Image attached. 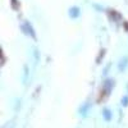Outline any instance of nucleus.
I'll return each instance as SVG.
<instances>
[{
	"label": "nucleus",
	"mask_w": 128,
	"mask_h": 128,
	"mask_svg": "<svg viewBox=\"0 0 128 128\" xmlns=\"http://www.w3.org/2000/svg\"><path fill=\"white\" fill-rule=\"evenodd\" d=\"M19 28H20V31H22L26 36H28V37H31L32 40L37 41V34H36V31H35L34 24H32L30 20L23 19L22 22L19 23Z\"/></svg>",
	"instance_id": "obj_1"
},
{
	"label": "nucleus",
	"mask_w": 128,
	"mask_h": 128,
	"mask_svg": "<svg viewBox=\"0 0 128 128\" xmlns=\"http://www.w3.org/2000/svg\"><path fill=\"white\" fill-rule=\"evenodd\" d=\"M114 86H115L114 78H105V81L102 82V86H101V92H102L105 96H109L110 92L113 91Z\"/></svg>",
	"instance_id": "obj_2"
},
{
	"label": "nucleus",
	"mask_w": 128,
	"mask_h": 128,
	"mask_svg": "<svg viewBox=\"0 0 128 128\" xmlns=\"http://www.w3.org/2000/svg\"><path fill=\"white\" fill-rule=\"evenodd\" d=\"M82 16V9L81 6L78 5H73L68 9V17L72 19V20H77L78 18H81Z\"/></svg>",
	"instance_id": "obj_3"
},
{
	"label": "nucleus",
	"mask_w": 128,
	"mask_h": 128,
	"mask_svg": "<svg viewBox=\"0 0 128 128\" xmlns=\"http://www.w3.org/2000/svg\"><path fill=\"white\" fill-rule=\"evenodd\" d=\"M127 67H128V56L126 55V56L120 58V60L118 62V70H119V73H124Z\"/></svg>",
	"instance_id": "obj_4"
},
{
	"label": "nucleus",
	"mask_w": 128,
	"mask_h": 128,
	"mask_svg": "<svg viewBox=\"0 0 128 128\" xmlns=\"http://www.w3.org/2000/svg\"><path fill=\"white\" fill-rule=\"evenodd\" d=\"M102 116L105 118V120H106V122H109V120L112 119V116H113V113H112V110H110V109H108V108L102 109Z\"/></svg>",
	"instance_id": "obj_5"
},
{
	"label": "nucleus",
	"mask_w": 128,
	"mask_h": 128,
	"mask_svg": "<svg viewBox=\"0 0 128 128\" xmlns=\"http://www.w3.org/2000/svg\"><path fill=\"white\" fill-rule=\"evenodd\" d=\"M120 104L123 106H128V95H124L123 98L120 99Z\"/></svg>",
	"instance_id": "obj_6"
},
{
	"label": "nucleus",
	"mask_w": 128,
	"mask_h": 128,
	"mask_svg": "<svg viewBox=\"0 0 128 128\" xmlns=\"http://www.w3.org/2000/svg\"><path fill=\"white\" fill-rule=\"evenodd\" d=\"M27 76H28V67H27V66H24V77H23L24 83H26V78H27Z\"/></svg>",
	"instance_id": "obj_7"
}]
</instances>
